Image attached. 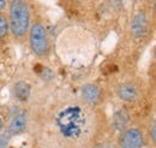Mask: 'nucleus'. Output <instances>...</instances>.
<instances>
[{
    "label": "nucleus",
    "mask_w": 156,
    "mask_h": 148,
    "mask_svg": "<svg viewBox=\"0 0 156 148\" xmlns=\"http://www.w3.org/2000/svg\"><path fill=\"white\" fill-rule=\"evenodd\" d=\"M29 128L34 130L39 148H90L106 137L109 125L101 107L61 93L30 113Z\"/></svg>",
    "instance_id": "f257e3e1"
},
{
    "label": "nucleus",
    "mask_w": 156,
    "mask_h": 148,
    "mask_svg": "<svg viewBox=\"0 0 156 148\" xmlns=\"http://www.w3.org/2000/svg\"><path fill=\"white\" fill-rule=\"evenodd\" d=\"M7 23L9 31L16 43H23L28 39V33L33 23L31 6L29 1L11 0L7 1Z\"/></svg>",
    "instance_id": "f03ea898"
},
{
    "label": "nucleus",
    "mask_w": 156,
    "mask_h": 148,
    "mask_svg": "<svg viewBox=\"0 0 156 148\" xmlns=\"http://www.w3.org/2000/svg\"><path fill=\"white\" fill-rule=\"evenodd\" d=\"M31 52L40 59H48L52 52V42L47 27L41 18L33 19L30 25L28 39Z\"/></svg>",
    "instance_id": "7ed1b4c3"
},
{
    "label": "nucleus",
    "mask_w": 156,
    "mask_h": 148,
    "mask_svg": "<svg viewBox=\"0 0 156 148\" xmlns=\"http://www.w3.org/2000/svg\"><path fill=\"white\" fill-rule=\"evenodd\" d=\"M115 145L118 148H145L148 145L145 130L137 125H130L117 135Z\"/></svg>",
    "instance_id": "20e7f679"
},
{
    "label": "nucleus",
    "mask_w": 156,
    "mask_h": 148,
    "mask_svg": "<svg viewBox=\"0 0 156 148\" xmlns=\"http://www.w3.org/2000/svg\"><path fill=\"white\" fill-rule=\"evenodd\" d=\"M114 93L118 99L124 104H136L142 98V86L137 80L127 78L121 82H119L115 88Z\"/></svg>",
    "instance_id": "39448f33"
},
{
    "label": "nucleus",
    "mask_w": 156,
    "mask_h": 148,
    "mask_svg": "<svg viewBox=\"0 0 156 148\" xmlns=\"http://www.w3.org/2000/svg\"><path fill=\"white\" fill-rule=\"evenodd\" d=\"M151 16L147 9H137L130 20V34L135 40H143L150 31Z\"/></svg>",
    "instance_id": "423d86ee"
},
{
    "label": "nucleus",
    "mask_w": 156,
    "mask_h": 148,
    "mask_svg": "<svg viewBox=\"0 0 156 148\" xmlns=\"http://www.w3.org/2000/svg\"><path fill=\"white\" fill-rule=\"evenodd\" d=\"M78 98L80 101L89 106L101 107L103 101V91L96 83H85L79 88Z\"/></svg>",
    "instance_id": "0eeeda50"
},
{
    "label": "nucleus",
    "mask_w": 156,
    "mask_h": 148,
    "mask_svg": "<svg viewBox=\"0 0 156 148\" xmlns=\"http://www.w3.org/2000/svg\"><path fill=\"white\" fill-rule=\"evenodd\" d=\"M29 124H30V112L27 109H23L12 116L11 120L9 122L5 129L12 137H15L25 134L29 129Z\"/></svg>",
    "instance_id": "6e6552de"
},
{
    "label": "nucleus",
    "mask_w": 156,
    "mask_h": 148,
    "mask_svg": "<svg viewBox=\"0 0 156 148\" xmlns=\"http://www.w3.org/2000/svg\"><path fill=\"white\" fill-rule=\"evenodd\" d=\"M131 120L132 119H131L130 111L126 107H120L112 114V118H111V122H108V125H109V129L114 130L119 134L120 131L132 125Z\"/></svg>",
    "instance_id": "1a4fd4ad"
},
{
    "label": "nucleus",
    "mask_w": 156,
    "mask_h": 148,
    "mask_svg": "<svg viewBox=\"0 0 156 148\" xmlns=\"http://www.w3.org/2000/svg\"><path fill=\"white\" fill-rule=\"evenodd\" d=\"M12 95L16 100L20 102L27 101L31 95V87L25 81H18L12 87Z\"/></svg>",
    "instance_id": "9d476101"
},
{
    "label": "nucleus",
    "mask_w": 156,
    "mask_h": 148,
    "mask_svg": "<svg viewBox=\"0 0 156 148\" xmlns=\"http://www.w3.org/2000/svg\"><path fill=\"white\" fill-rule=\"evenodd\" d=\"M145 136H147V140H148V143L151 145L153 147H155L156 143V119L155 116L151 117V120L149 122V125H148V129L145 131Z\"/></svg>",
    "instance_id": "9b49d317"
},
{
    "label": "nucleus",
    "mask_w": 156,
    "mask_h": 148,
    "mask_svg": "<svg viewBox=\"0 0 156 148\" xmlns=\"http://www.w3.org/2000/svg\"><path fill=\"white\" fill-rule=\"evenodd\" d=\"M10 34L9 31V23H7V16L5 12L0 13V41H2L5 37Z\"/></svg>",
    "instance_id": "f8f14e48"
},
{
    "label": "nucleus",
    "mask_w": 156,
    "mask_h": 148,
    "mask_svg": "<svg viewBox=\"0 0 156 148\" xmlns=\"http://www.w3.org/2000/svg\"><path fill=\"white\" fill-rule=\"evenodd\" d=\"M90 148H117L115 145V139L112 137H105L102 140H100L95 145H93Z\"/></svg>",
    "instance_id": "ddd939ff"
},
{
    "label": "nucleus",
    "mask_w": 156,
    "mask_h": 148,
    "mask_svg": "<svg viewBox=\"0 0 156 148\" xmlns=\"http://www.w3.org/2000/svg\"><path fill=\"white\" fill-rule=\"evenodd\" d=\"M11 140H12V136L5 129L0 134V148H9Z\"/></svg>",
    "instance_id": "4468645a"
},
{
    "label": "nucleus",
    "mask_w": 156,
    "mask_h": 148,
    "mask_svg": "<svg viewBox=\"0 0 156 148\" xmlns=\"http://www.w3.org/2000/svg\"><path fill=\"white\" fill-rule=\"evenodd\" d=\"M6 9H7V1L6 0H0V13L5 12Z\"/></svg>",
    "instance_id": "2eb2a0df"
},
{
    "label": "nucleus",
    "mask_w": 156,
    "mask_h": 148,
    "mask_svg": "<svg viewBox=\"0 0 156 148\" xmlns=\"http://www.w3.org/2000/svg\"><path fill=\"white\" fill-rule=\"evenodd\" d=\"M4 130H5V122H4V119L0 117V134H1Z\"/></svg>",
    "instance_id": "dca6fc26"
},
{
    "label": "nucleus",
    "mask_w": 156,
    "mask_h": 148,
    "mask_svg": "<svg viewBox=\"0 0 156 148\" xmlns=\"http://www.w3.org/2000/svg\"><path fill=\"white\" fill-rule=\"evenodd\" d=\"M34 148H39V147H34Z\"/></svg>",
    "instance_id": "f3484780"
},
{
    "label": "nucleus",
    "mask_w": 156,
    "mask_h": 148,
    "mask_svg": "<svg viewBox=\"0 0 156 148\" xmlns=\"http://www.w3.org/2000/svg\"><path fill=\"white\" fill-rule=\"evenodd\" d=\"M117 148H118V147H117Z\"/></svg>",
    "instance_id": "a211bd4d"
}]
</instances>
